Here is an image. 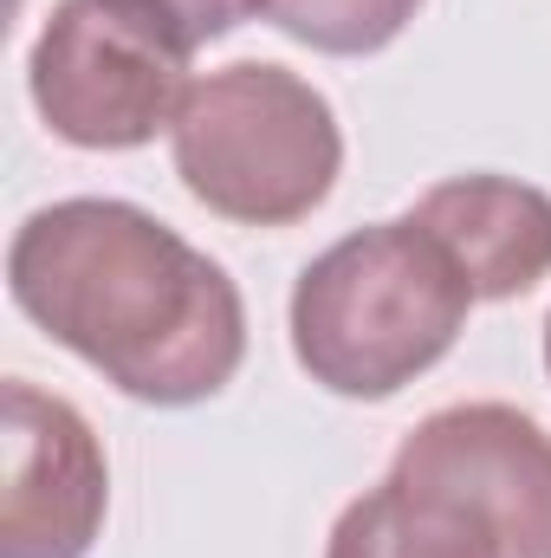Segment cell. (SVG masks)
Listing matches in <instances>:
<instances>
[{"label":"cell","instance_id":"cell-4","mask_svg":"<svg viewBox=\"0 0 551 558\" xmlns=\"http://www.w3.org/2000/svg\"><path fill=\"white\" fill-rule=\"evenodd\" d=\"M188 46L137 0H59L26 52V92L72 149H143L188 98Z\"/></svg>","mask_w":551,"mask_h":558},{"label":"cell","instance_id":"cell-8","mask_svg":"<svg viewBox=\"0 0 551 558\" xmlns=\"http://www.w3.org/2000/svg\"><path fill=\"white\" fill-rule=\"evenodd\" d=\"M325 558H506V553L454 494L421 487L409 474H383L370 494H357L338 513Z\"/></svg>","mask_w":551,"mask_h":558},{"label":"cell","instance_id":"cell-7","mask_svg":"<svg viewBox=\"0 0 551 558\" xmlns=\"http://www.w3.org/2000/svg\"><path fill=\"white\" fill-rule=\"evenodd\" d=\"M409 215L454 254L480 305L519 299L551 274V195L519 175H448Z\"/></svg>","mask_w":551,"mask_h":558},{"label":"cell","instance_id":"cell-11","mask_svg":"<svg viewBox=\"0 0 551 558\" xmlns=\"http://www.w3.org/2000/svg\"><path fill=\"white\" fill-rule=\"evenodd\" d=\"M546 371H551V318H546Z\"/></svg>","mask_w":551,"mask_h":558},{"label":"cell","instance_id":"cell-6","mask_svg":"<svg viewBox=\"0 0 551 558\" xmlns=\"http://www.w3.org/2000/svg\"><path fill=\"white\" fill-rule=\"evenodd\" d=\"M111 513V468L65 397L7 377V500L0 558H85Z\"/></svg>","mask_w":551,"mask_h":558},{"label":"cell","instance_id":"cell-2","mask_svg":"<svg viewBox=\"0 0 551 558\" xmlns=\"http://www.w3.org/2000/svg\"><path fill=\"white\" fill-rule=\"evenodd\" d=\"M474 286L415 221H370L331 241L292 286V357L344 403H390L467 331Z\"/></svg>","mask_w":551,"mask_h":558},{"label":"cell","instance_id":"cell-10","mask_svg":"<svg viewBox=\"0 0 551 558\" xmlns=\"http://www.w3.org/2000/svg\"><path fill=\"white\" fill-rule=\"evenodd\" d=\"M137 7H149L188 52L228 39L234 26H247L254 13H267V0H137Z\"/></svg>","mask_w":551,"mask_h":558},{"label":"cell","instance_id":"cell-5","mask_svg":"<svg viewBox=\"0 0 551 558\" xmlns=\"http://www.w3.org/2000/svg\"><path fill=\"white\" fill-rule=\"evenodd\" d=\"M390 474L454 494L506 558H551V428L513 403H448L403 435Z\"/></svg>","mask_w":551,"mask_h":558},{"label":"cell","instance_id":"cell-9","mask_svg":"<svg viewBox=\"0 0 551 558\" xmlns=\"http://www.w3.org/2000/svg\"><path fill=\"white\" fill-rule=\"evenodd\" d=\"M421 0H267L260 20H273L285 39L331 52V59H370L409 33Z\"/></svg>","mask_w":551,"mask_h":558},{"label":"cell","instance_id":"cell-1","mask_svg":"<svg viewBox=\"0 0 551 558\" xmlns=\"http://www.w3.org/2000/svg\"><path fill=\"white\" fill-rule=\"evenodd\" d=\"M13 305L111 390L188 410L247 364V305L221 260L118 195L33 208L7 241Z\"/></svg>","mask_w":551,"mask_h":558},{"label":"cell","instance_id":"cell-3","mask_svg":"<svg viewBox=\"0 0 551 558\" xmlns=\"http://www.w3.org/2000/svg\"><path fill=\"white\" fill-rule=\"evenodd\" d=\"M169 156L182 189L241 228H292L331 202L344 131L331 98L273 59H241L188 85Z\"/></svg>","mask_w":551,"mask_h":558}]
</instances>
